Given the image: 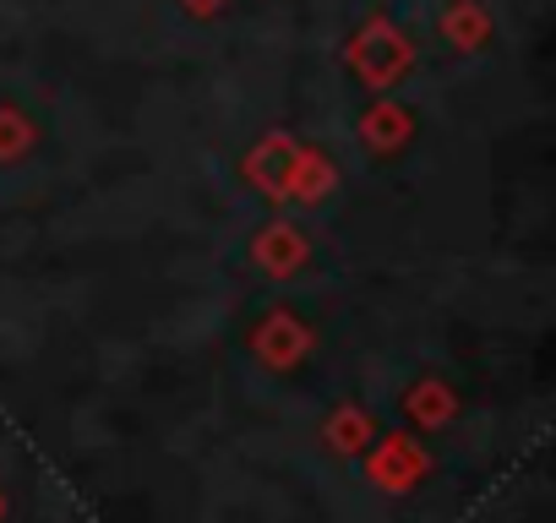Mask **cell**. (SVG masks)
<instances>
[{
  "label": "cell",
  "instance_id": "cell-1",
  "mask_svg": "<svg viewBox=\"0 0 556 523\" xmlns=\"http://www.w3.org/2000/svg\"><path fill=\"white\" fill-rule=\"evenodd\" d=\"M426 474H431V452L409 431H377V442L366 447V480L388 496H409Z\"/></svg>",
  "mask_w": 556,
  "mask_h": 523
},
{
  "label": "cell",
  "instance_id": "cell-2",
  "mask_svg": "<svg viewBox=\"0 0 556 523\" xmlns=\"http://www.w3.org/2000/svg\"><path fill=\"white\" fill-rule=\"evenodd\" d=\"M312 349H317V333H312L290 306H273V311L251 328V355H256L267 371H295Z\"/></svg>",
  "mask_w": 556,
  "mask_h": 523
},
{
  "label": "cell",
  "instance_id": "cell-3",
  "mask_svg": "<svg viewBox=\"0 0 556 523\" xmlns=\"http://www.w3.org/2000/svg\"><path fill=\"white\" fill-rule=\"evenodd\" d=\"M409 44H404V34L393 28V23H382V17H371L366 28H361V39L350 44V66L371 82V88H393L399 77H404V66H409Z\"/></svg>",
  "mask_w": 556,
  "mask_h": 523
},
{
  "label": "cell",
  "instance_id": "cell-4",
  "mask_svg": "<svg viewBox=\"0 0 556 523\" xmlns=\"http://www.w3.org/2000/svg\"><path fill=\"white\" fill-rule=\"evenodd\" d=\"M295 158H301L295 137L273 131V137H262V142L245 153V180H251L262 196L285 202V196H290V180H295Z\"/></svg>",
  "mask_w": 556,
  "mask_h": 523
},
{
  "label": "cell",
  "instance_id": "cell-5",
  "mask_svg": "<svg viewBox=\"0 0 556 523\" xmlns=\"http://www.w3.org/2000/svg\"><path fill=\"white\" fill-rule=\"evenodd\" d=\"M306 234L295 229V224H285V218H273L256 240H251V262L267 273V279H295L301 268H306Z\"/></svg>",
  "mask_w": 556,
  "mask_h": 523
},
{
  "label": "cell",
  "instance_id": "cell-6",
  "mask_svg": "<svg viewBox=\"0 0 556 523\" xmlns=\"http://www.w3.org/2000/svg\"><path fill=\"white\" fill-rule=\"evenodd\" d=\"M404 414H409L415 431H442V425L458 420V393L442 377H426V382H415L404 393Z\"/></svg>",
  "mask_w": 556,
  "mask_h": 523
},
{
  "label": "cell",
  "instance_id": "cell-7",
  "mask_svg": "<svg viewBox=\"0 0 556 523\" xmlns=\"http://www.w3.org/2000/svg\"><path fill=\"white\" fill-rule=\"evenodd\" d=\"M323 442H328L339 458H366V447L377 442V420H371L361 404H339V409L323 420Z\"/></svg>",
  "mask_w": 556,
  "mask_h": 523
},
{
  "label": "cell",
  "instance_id": "cell-8",
  "mask_svg": "<svg viewBox=\"0 0 556 523\" xmlns=\"http://www.w3.org/2000/svg\"><path fill=\"white\" fill-rule=\"evenodd\" d=\"M361 137H366L371 153H393V148L409 142V115H404L399 104H377V110L361 120Z\"/></svg>",
  "mask_w": 556,
  "mask_h": 523
},
{
  "label": "cell",
  "instance_id": "cell-9",
  "mask_svg": "<svg viewBox=\"0 0 556 523\" xmlns=\"http://www.w3.org/2000/svg\"><path fill=\"white\" fill-rule=\"evenodd\" d=\"M333 164L323 158V153H306L301 148V158H295V180H290V196H301V202H323L328 191H333Z\"/></svg>",
  "mask_w": 556,
  "mask_h": 523
},
{
  "label": "cell",
  "instance_id": "cell-10",
  "mask_svg": "<svg viewBox=\"0 0 556 523\" xmlns=\"http://www.w3.org/2000/svg\"><path fill=\"white\" fill-rule=\"evenodd\" d=\"M447 39H453L458 50H475V44L485 39V12L469 7V0H464V7H453V12H447Z\"/></svg>",
  "mask_w": 556,
  "mask_h": 523
},
{
  "label": "cell",
  "instance_id": "cell-11",
  "mask_svg": "<svg viewBox=\"0 0 556 523\" xmlns=\"http://www.w3.org/2000/svg\"><path fill=\"white\" fill-rule=\"evenodd\" d=\"M34 148V126L17 110H0V158H17Z\"/></svg>",
  "mask_w": 556,
  "mask_h": 523
},
{
  "label": "cell",
  "instance_id": "cell-12",
  "mask_svg": "<svg viewBox=\"0 0 556 523\" xmlns=\"http://www.w3.org/2000/svg\"><path fill=\"white\" fill-rule=\"evenodd\" d=\"M224 0H186V12H197V17H207V12H218Z\"/></svg>",
  "mask_w": 556,
  "mask_h": 523
},
{
  "label": "cell",
  "instance_id": "cell-13",
  "mask_svg": "<svg viewBox=\"0 0 556 523\" xmlns=\"http://www.w3.org/2000/svg\"><path fill=\"white\" fill-rule=\"evenodd\" d=\"M7 512H12V501H7V490H0V523H7Z\"/></svg>",
  "mask_w": 556,
  "mask_h": 523
}]
</instances>
